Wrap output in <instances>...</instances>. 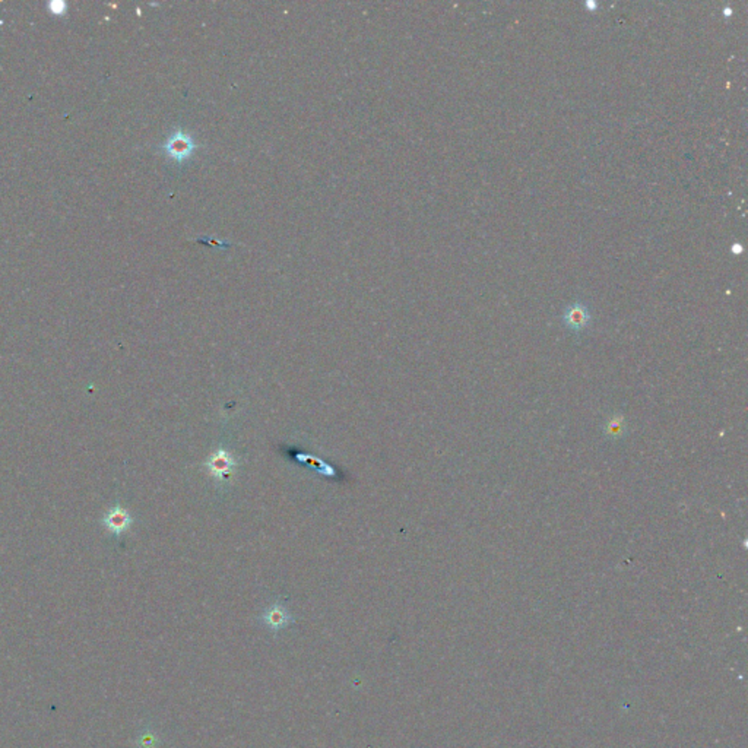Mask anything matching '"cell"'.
I'll return each mask as SVG.
<instances>
[{"label": "cell", "mask_w": 748, "mask_h": 748, "mask_svg": "<svg viewBox=\"0 0 748 748\" xmlns=\"http://www.w3.org/2000/svg\"><path fill=\"white\" fill-rule=\"evenodd\" d=\"M196 147L198 145L195 143V139L192 138V135L182 129H177L176 132H173L170 138L166 140L163 149L166 155L171 158L173 161L184 163L193 155Z\"/></svg>", "instance_id": "7a4b0ae2"}, {"label": "cell", "mask_w": 748, "mask_h": 748, "mask_svg": "<svg viewBox=\"0 0 748 748\" xmlns=\"http://www.w3.org/2000/svg\"><path fill=\"white\" fill-rule=\"evenodd\" d=\"M203 468L215 481L226 483L238 469V460L235 459L233 452L221 446V448H218L206 457Z\"/></svg>", "instance_id": "6da1fadb"}, {"label": "cell", "mask_w": 748, "mask_h": 748, "mask_svg": "<svg viewBox=\"0 0 748 748\" xmlns=\"http://www.w3.org/2000/svg\"><path fill=\"white\" fill-rule=\"evenodd\" d=\"M50 8H52V12H53V13H56V15H61V13H65V8H66V5H65V3H57V2H54V3L50 5Z\"/></svg>", "instance_id": "52a82bcc"}, {"label": "cell", "mask_w": 748, "mask_h": 748, "mask_svg": "<svg viewBox=\"0 0 748 748\" xmlns=\"http://www.w3.org/2000/svg\"><path fill=\"white\" fill-rule=\"evenodd\" d=\"M103 525L110 534L119 536L131 529V527L133 525V518L129 513V511H126V508L117 504L115 507L108 508L103 519Z\"/></svg>", "instance_id": "277c9868"}, {"label": "cell", "mask_w": 748, "mask_h": 748, "mask_svg": "<svg viewBox=\"0 0 748 748\" xmlns=\"http://www.w3.org/2000/svg\"><path fill=\"white\" fill-rule=\"evenodd\" d=\"M732 251H734V253H741V251H742L741 244H740V243H735L734 246H732Z\"/></svg>", "instance_id": "ba28073f"}, {"label": "cell", "mask_w": 748, "mask_h": 748, "mask_svg": "<svg viewBox=\"0 0 748 748\" xmlns=\"http://www.w3.org/2000/svg\"><path fill=\"white\" fill-rule=\"evenodd\" d=\"M564 325L571 330H582L591 323V313L583 303H573L563 313Z\"/></svg>", "instance_id": "5b68a950"}, {"label": "cell", "mask_w": 748, "mask_h": 748, "mask_svg": "<svg viewBox=\"0 0 748 748\" xmlns=\"http://www.w3.org/2000/svg\"><path fill=\"white\" fill-rule=\"evenodd\" d=\"M724 13H725V15H731V9H729V8L724 9Z\"/></svg>", "instance_id": "30bf717a"}, {"label": "cell", "mask_w": 748, "mask_h": 748, "mask_svg": "<svg viewBox=\"0 0 748 748\" xmlns=\"http://www.w3.org/2000/svg\"><path fill=\"white\" fill-rule=\"evenodd\" d=\"M261 623L269 631L279 633L285 629H288L291 624H294L295 618L291 615V613L284 606V603L274 602L263 610L261 615Z\"/></svg>", "instance_id": "3957f363"}, {"label": "cell", "mask_w": 748, "mask_h": 748, "mask_svg": "<svg viewBox=\"0 0 748 748\" xmlns=\"http://www.w3.org/2000/svg\"><path fill=\"white\" fill-rule=\"evenodd\" d=\"M603 430H606L607 437H613V439L622 437L623 433H624V430H626L624 417H623V416H614V417L607 423V425L603 427Z\"/></svg>", "instance_id": "8992f818"}, {"label": "cell", "mask_w": 748, "mask_h": 748, "mask_svg": "<svg viewBox=\"0 0 748 748\" xmlns=\"http://www.w3.org/2000/svg\"><path fill=\"white\" fill-rule=\"evenodd\" d=\"M586 6H589V8H591V9H595V8H598V3H594V2H587V3H586Z\"/></svg>", "instance_id": "9c48e42d"}]
</instances>
